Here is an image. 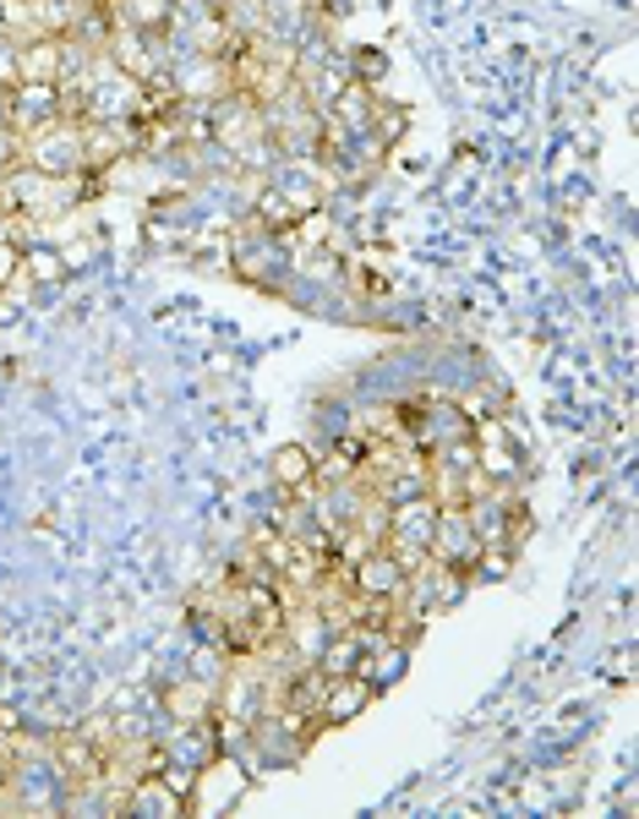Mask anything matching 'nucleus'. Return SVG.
I'll return each instance as SVG.
<instances>
[{
  "label": "nucleus",
  "instance_id": "nucleus-2",
  "mask_svg": "<svg viewBox=\"0 0 639 819\" xmlns=\"http://www.w3.org/2000/svg\"><path fill=\"white\" fill-rule=\"evenodd\" d=\"M399 585H405V574H399V563H394V557H367V563H361V574H356V590H367V596H377V590H383V596H394Z\"/></svg>",
  "mask_w": 639,
  "mask_h": 819
},
{
  "label": "nucleus",
  "instance_id": "nucleus-3",
  "mask_svg": "<svg viewBox=\"0 0 639 819\" xmlns=\"http://www.w3.org/2000/svg\"><path fill=\"white\" fill-rule=\"evenodd\" d=\"M274 470H279L284 486H312V459H306L301 448H279V453H274Z\"/></svg>",
  "mask_w": 639,
  "mask_h": 819
},
{
  "label": "nucleus",
  "instance_id": "nucleus-1",
  "mask_svg": "<svg viewBox=\"0 0 639 819\" xmlns=\"http://www.w3.org/2000/svg\"><path fill=\"white\" fill-rule=\"evenodd\" d=\"M55 77H60V44H49V38L22 44V82H44V88H55Z\"/></svg>",
  "mask_w": 639,
  "mask_h": 819
}]
</instances>
